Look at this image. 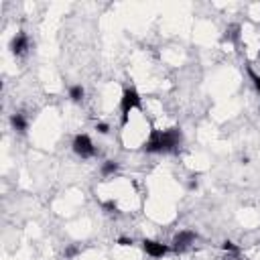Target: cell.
I'll return each instance as SVG.
<instances>
[{"label": "cell", "instance_id": "cell-5", "mask_svg": "<svg viewBox=\"0 0 260 260\" xmlns=\"http://www.w3.org/2000/svg\"><path fill=\"white\" fill-rule=\"evenodd\" d=\"M142 250L151 256V258H163L171 252V246L169 244H163V242H157V240H148L144 238L142 240Z\"/></svg>", "mask_w": 260, "mask_h": 260}, {"label": "cell", "instance_id": "cell-15", "mask_svg": "<svg viewBox=\"0 0 260 260\" xmlns=\"http://www.w3.org/2000/svg\"><path fill=\"white\" fill-rule=\"evenodd\" d=\"M78 252H80V248H78V246H69V248L65 250V258H73Z\"/></svg>", "mask_w": 260, "mask_h": 260}, {"label": "cell", "instance_id": "cell-14", "mask_svg": "<svg viewBox=\"0 0 260 260\" xmlns=\"http://www.w3.org/2000/svg\"><path fill=\"white\" fill-rule=\"evenodd\" d=\"M96 130H98L100 134H108V132H110V126H108L106 122H98V124H96Z\"/></svg>", "mask_w": 260, "mask_h": 260}, {"label": "cell", "instance_id": "cell-17", "mask_svg": "<svg viewBox=\"0 0 260 260\" xmlns=\"http://www.w3.org/2000/svg\"><path fill=\"white\" fill-rule=\"evenodd\" d=\"M189 189H197V179H195V177L189 181Z\"/></svg>", "mask_w": 260, "mask_h": 260}, {"label": "cell", "instance_id": "cell-8", "mask_svg": "<svg viewBox=\"0 0 260 260\" xmlns=\"http://www.w3.org/2000/svg\"><path fill=\"white\" fill-rule=\"evenodd\" d=\"M11 124H13V128H15L17 132H21V134H25V132H27V128H29L27 116H25L23 112H15V114L11 116Z\"/></svg>", "mask_w": 260, "mask_h": 260}, {"label": "cell", "instance_id": "cell-10", "mask_svg": "<svg viewBox=\"0 0 260 260\" xmlns=\"http://www.w3.org/2000/svg\"><path fill=\"white\" fill-rule=\"evenodd\" d=\"M84 96H86V90H84V86L76 84V86H71V88H69V100H71V102L80 104V102L84 100Z\"/></svg>", "mask_w": 260, "mask_h": 260}, {"label": "cell", "instance_id": "cell-11", "mask_svg": "<svg viewBox=\"0 0 260 260\" xmlns=\"http://www.w3.org/2000/svg\"><path fill=\"white\" fill-rule=\"evenodd\" d=\"M118 169H120V163H116V161H106V163L102 165V175H104V177H110V175H114Z\"/></svg>", "mask_w": 260, "mask_h": 260}, {"label": "cell", "instance_id": "cell-18", "mask_svg": "<svg viewBox=\"0 0 260 260\" xmlns=\"http://www.w3.org/2000/svg\"><path fill=\"white\" fill-rule=\"evenodd\" d=\"M258 59H260V51H258Z\"/></svg>", "mask_w": 260, "mask_h": 260}, {"label": "cell", "instance_id": "cell-13", "mask_svg": "<svg viewBox=\"0 0 260 260\" xmlns=\"http://www.w3.org/2000/svg\"><path fill=\"white\" fill-rule=\"evenodd\" d=\"M221 248H224L226 252H234V254H238V252H240V248H238L234 242H230V240H226L224 244H221Z\"/></svg>", "mask_w": 260, "mask_h": 260}, {"label": "cell", "instance_id": "cell-12", "mask_svg": "<svg viewBox=\"0 0 260 260\" xmlns=\"http://www.w3.org/2000/svg\"><path fill=\"white\" fill-rule=\"evenodd\" d=\"M248 76H250V80L254 82V88H256V92L260 94V76H258V73H256L252 67H248Z\"/></svg>", "mask_w": 260, "mask_h": 260}, {"label": "cell", "instance_id": "cell-9", "mask_svg": "<svg viewBox=\"0 0 260 260\" xmlns=\"http://www.w3.org/2000/svg\"><path fill=\"white\" fill-rule=\"evenodd\" d=\"M240 25H230L228 29H226V35H224V39L226 41H230V43H238L240 41Z\"/></svg>", "mask_w": 260, "mask_h": 260}, {"label": "cell", "instance_id": "cell-3", "mask_svg": "<svg viewBox=\"0 0 260 260\" xmlns=\"http://www.w3.org/2000/svg\"><path fill=\"white\" fill-rule=\"evenodd\" d=\"M142 151L148 153V155H163V153H167L165 140H163V130L153 128L151 134H148V138L142 144Z\"/></svg>", "mask_w": 260, "mask_h": 260}, {"label": "cell", "instance_id": "cell-7", "mask_svg": "<svg viewBox=\"0 0 260 260\" xmlns=\"http://www.w3.org/2000/svg\"><path fill=\"white\" fill-rule=\"evenodd\" d=\"M29 51V37L27 33H17L13 37V41H11V53L13 55H25Z\"/></svg>", "mask_w": 260, "mask_h": 260}, {"label": "cell", "instance_id": "cell-2", "mask_svg": "<svg viewBox=\"0 0 260 260\" xmlns=\"http://www.w3.org/2000/svg\"><path fill=\"white\" fill-rule=\"evenodd\" d=\"M71 148H73V153L82 159L96 157V146H94V142L88 134H76V138H73V142H71Z\"/></svg>", "mask_w": 260, "mask_h": 260}, {"label": "cell", "instance_id": "cell-16", "mask_svg": "<svg viewBox=\"0 0 260 260\" xmlns=\"http://www.w3.org/2000/svg\"><path fill=\"white\" fill-rule=\"evenodd\" d=\"M118 244L120 246H132L134 242H132V238H118Z\"/></svg>", "mask_w": 260, "mask_h": 260}, {"label": "cell", "instance_id": "cell-4", "mask_svg": "<svg viewBox=\"0 0 260 260\" xmlns=\"http://www.w3.org/2000/svg\"><path fill=\"white\" fill-rule=\"evenodd\" d=\"M195 240H197V234H195L193 230H181V232L175 234V238H173V242H171V244H173L171 250H175V252H185Z\"/></svg>", "mask_w": 260, "mask_h": 260}, {"label": "cell", "instance_id": "cell-6", "mask_svg": "<svg viewBox=\"0 0 260 260\" xmlns=\"http://www.w3.org/2000/svg\"><path fill=\"white\" fill-rule=\"evenodd\" d=\"M163 140H165L167 153H175L177 148L181 146V142H183V132H181V128L173 126V128L163 130Z\"/></svg>", "mask_w": 260, "mask_h": 260}, {"label": "cell", "instance_id": "cell-1", "mask_svg": "<svg viewBox=\"0 0 260 260\" xmlns=\"http://www.w3.org/2000/svg\"><path fill=\"white\" fill-rule=\"evenodd\" d=\"M134 110H142V102H140V94L136 92V88H126L122 92L120 98V126L124 128L130 120V112Z\"/></svg>", "mask_w": 260, "mask_h": 260}, {"label": "cell", "instance_id": "cell-19", "mask_svg": "<svg viewBox=\"0 0 260 260\" xmlns=\"http://www.w3.org/2000/svg\"><path fill=\"white\" fill-rule=\"evenodd\" d=\"M236 260H242V258H236Z\"/></svg>", "mask_w": 260, "mask_h": 260}]
</instances>
